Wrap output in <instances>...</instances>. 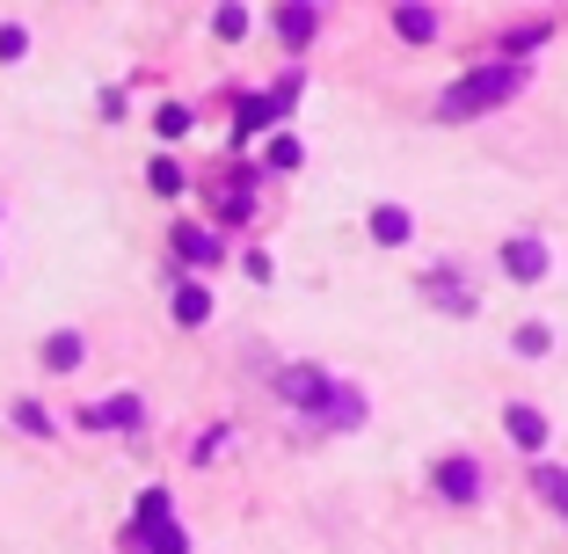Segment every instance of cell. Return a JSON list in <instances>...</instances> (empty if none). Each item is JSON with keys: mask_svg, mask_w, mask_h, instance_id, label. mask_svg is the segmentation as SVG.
Returning a JSON list of instances; mask_svg holds the SVG:
<instances>
[{"mask_svg": "<svg viewBox=\"0 0 568 554\" xmlns=\"http://www.w3.org/2000/svg\"><path fill=\"white\" fill-rule=\"evenodd\" d=\"M518 88H525V67H510V59H496V67H474V73H459V81L437 95V118L459 124V118H481V110H503Z\"/></svg>", "mask_w": 568, "mask_h": 554, "instance_id": "1", "label": "cell"}, {"mask_svg": "<svg viewBox=\"0 0 568 554\" xmlns=\"http://www.w3.org/2000/svg\"><path fill=\"white\" fill-rule=\"evenodd\" d=\"M292 102H300V81H277V88H270V95L241 102V118H234V139H241V147H248V132H263V124H277L284 110H292Z\"/></svg>", "mask_w": 568, "mask_h": 554, "instance_id": "2", "label": "cell"}, {"mask_svg": "<svg viewBox=\"0 0 568 554\" xmlns=\"http://www.w3.org/2000/svg\"><path fill=\"white\" fill-rule=\"evenodd\" d=\"M277 394L292 409H328L335 402V380H328V372H314V365H284L277 372Z\"/></svg>", "mask_w": 568, "mask_h": 554, "instance_id": "3", "label": "cell"}, {"mask_svg": "<svg viewBox=\"0 0 568 554\" xmlns=\"http://www.w3.org/2000/svg\"><path fill=\"white\" fill-rule=\"evenodd\" d=\"M503 270H510L518 285H539V278H547V241H532V234L503 241Z\"/></svg>", "mask_w": 568, "mask_h": 554, "instance_id": "4", "label": "cell"}, {"mask_svg": "<svg viewBox=\"0 0 568 554\" xmlns=\"http://www.w3.org/2000/svg\"><path fill=\"white\" fill-rule=\"evenodd\" d=\"M437 488H445L452 504H481V467H474V460H445V467H437Z\"/></svg>", "mask_w": 568, "mask_h": 554, "instance_id": "5", "label": "cell"}, {"mask_svg": "<svg viewBox=\"0 0 568 554\" xmlns=\"http://www.w3.org/2000/svg\"><path fill=\"white\" fill-rule=\"evenodd\" d=\"M153 533H168V488H146L139 511H132V547H139V540H153Z\"/></svg>", "mask_w": 568, "mask_h": 554, "instance_id": "6", "label": "cell"}, {"mask_svg": "<svg viewBox=\"0 0 568 554\" xmlns=\"http://www.w3.org/2000/svg\"><path fill=\"white\" fill-rule=\"evenodd\" d=\"M408 234H416V219H408L402 204H379V212H372V241H386V249H402Z\"/></svg>", "mask_w": 568, "mask_h": 554, "instance_id": "7", "label": "cell"}, {"mask_svg": "<svg viewBox=\"0 0 568 554\" xmlns=\"http://www.w3.org/2000/svg\"><path fill=\"white\" fill-rule=\"evenodd\" d=\"M81 423H88V431H118V423H139V402H132V394H118V402H95Z\"/></svg>", "mask_w": 568, "mask_h": 554, "instance_id": "8", "label": "cell"}, {"mask_svg": "<svg viewBox=\"0 0 568 554\" xmlns=\"http://www.w3.org/2000/svg\"><path fill=\"white\" fill-rule=\"evenodd\" d=\"M394 30H402L408 44H430V37H437V16H430V8H416V0H408V8H394Z\"/></svg>", "mask_w": 568, "mask_h": 554, "instance_id": "9", "label": "cell"}, {"mask_svg": "<svg viewBox=\"0 0 568 554\" xmlns=\"http://www.w3.org/2000/svg\"><path fill=\"white\" fill-rule=\"evenodd\" d=\"M175 321H183V329L212 321V292H204V285H175Z\"/></svg>", "mask_w": 568, "mask_h": 554, "instance_id": "10", "label": "cell"}, {"mask_svg": "<svg viewBox=\"0 0 568 554\" xmlns=\"http://www.w3.org/2000/svg\"><path fill=\"white\" fill-rule=\"evenodd\" d=\"M503 423H510V437H518V445H547V416H539V409H525V402H518Z\"/></svg>", "mask_w": 568, "mask_h": 554, "instance_id": "11", "label": "cell"}, {"mask_svg": "<svg viewBox=\"0 0 568 554\" xmlns=\"http://www.w3.org/2000/svg\"><path fill=\"white\" fill-rule=\"evenodd\" d=\"M547 44V22H525V30H503V59H510V67H518L525 51H539Z\"/></svg>", "mask_w": 568, "mask_h": 554, "instance_id": "12", "label": "cell"}, {"mask_svg": "<svg viewBox=\"0 0 568 554\" xmlns=\"http://www.w3.org/2000/svg\"><path fill=\"white\" fill-rule=\"evenodd\" d=\"M532 488H539V496H547V504L568 518V467H532Z\"/></svg>", "mask_w": 568, "mask_h": 554, "instance_id": "13", "label": "cell"}, {"mask_svg": "<svg viewBox=\"0 0 568 554\" xmlns=\"http://www.w3.org/2000/svg\"><path fill=\"white\" fill-rule=\"evenodd\" d=\"M277 30H284V44H306V37L321 30V16L314 8H277Z\"/></svg>", "mask_w": 568, "mask_h": 554, "instance_id": "14", "label": "cell"}, {"mask_svg": "<svg viewBox=\"0 0 568 554\" xmlns=\"http://www.w3.org/2000/svg\"><path fill=\"white\" fill-rule=\"evenodd\" d=\"M175 249H183L190 263H212V255H219V234H204V226H175Z\"/></svg>", "mask_w": 568, "mask_h": 554, "instance_id": "15", "label": "cell"}, {"mask_svg": "<svg viewBox=\"0 0 568 554\" xmlns=\"http://www.w3.org/2000/svg\"><path fill=\"white\" fill-rule=\"evenodd\" d=\"M44 365L51 372H73V365H81V336H51L44 343Z\"/></svg>", "mask_w": 568, "mask_h": 554, "instance_id": "16", "label": "cell"}, {"mask_svg": "<svg viewBox=\"0 0 568 554\" xmlns=\"http://www.w3.org/2000/svg\"><path fill=\"white\" fill-rule=\"evenodd\" d=\"M153 132H161V139H183L190 132V110H183V102H161V110H153Z\"/></svg>", "mask_w": 568, "mask_h": 554, "instance_id": "17", "label": "cell"}, {"mask_svg": "<svg viewBox=\"0 0 568 554\" xmlns=\"http://www.w3.org/2000/svg\"><path fill=\"white\" fill-rule=\"evenodd\" d=\"M146 183L161 190V198H175V190H183V161H153V169H146Z\"/></svg>", "mask_w": 568, "mask_h": 554, "instance_id": "18", "label": "cell"}, {"mask_svg": "<svg viewBox=\"0 0 568 554\" xmlns=\"http://www.w3.org/2000/svg\"><path fill=\"white\" fill-rule=\"evenodd\" d=\"M139 547H146V554H190V533H175V525H168V533L139 540Z\"/></svg>", "mask_w": 568, "mask_h": 554, "instance_id": "19", "label": "cell"}, {"mask_svg": "<svg viewBox=\"0 0 568 554\" xmlns=\"http://www.w3.org/2000/svg\"><path fill=\"white\" fill-rule=\"evenodd\" d=\"M22 51H30V30H22V22H8V30H0V59H8V67H16Z\"/></svg>", "mask_w": 568, "mask_h": 554, "instance_id": "20", "label": "cell"}, {"mask_svg": "<svg viewBox=\"0 0 568 554\" xmlns=\"http://www.w3.org/2000/svg\"><path fill=\"white\" fill-rule=\"evenodd\" d=\"M212 30H219V37H248V8H219Z\"/></svg>", "mask_w": 568, "mask_h": 554, "instance_id": "21", "label": "cell"}, {"mask_svg": "<svg viewBox=\"0 0 568 554\" xmlns=\"http://www.w3.org/2000/svg\"><path fill=\"white\" fill-rule=\"evenodd\" d=\"M547 343H554V336L539 329V321H525V329H518V351H525V357H547Z\"/></svg>", "mask_w": 568, "mask_h": 554, "instance_id": "22", "label": "cell"}, {"mask_svg": "<svg viewBox=\"0 0 568 554\" xmlns=\"http://www.w3.org/2000/svg\"><path fill=\"white\" fill-rule=\"evenodd\" d=\"M16 423H22V431H51V416H44L37 402H22V409H16Z\"/></svg>", "mask_w": 568, "mask_h": 554, "instance_id": "23", "label": "cell"}]
</instances>
